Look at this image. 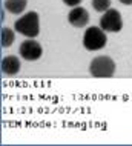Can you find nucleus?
Wrapping results in <instances>:
<instances>
[{"label": "nucleus", "mask_w": 132, "mask_h": 146, "mask_svg": "<svg viewBox=\"0 0 132 146\" xmlns=\"http://www.w3.org/2000/svg\"><path fill=\"white\" fill-rule=\"evenodd\" d=\"M68 22L74 26V28H83L89 23V13L86 8L83 6H74L71 13L68 14Z\"/></svg>", "instance_id": "obj_6"}, {"label": "nucleus", "mask_w": 132, "mask_h": 146, "mask_svg": "<svg viewBox=\"0 0 132 146\" xmlns=\"http://www.w3.org/2000/svg\"><path fill=\"white\" fill-rule=\"evenodd\" d=\"M100 26L106 33H120L123 29V19L120 11L115 8H109L107 11H105L100 17Z\"/></svg>", "instance_id": "obj_4"}, {"label": "nucleus", "mask_w": 132, "mask_h": 146, "mask_svg": "<svg viewBox=\"0 0 132 146\" xmlns=\"http://www.w3.org/2000/svg\"><path fill=\"white\" fill-rule=\"evenodd\" d=\"M14 29L19 34L25 35L28 38H35L40 34V17L38 13L35 11H29V13L20 15L14 23Z\"/></svg>", "instance_id": "obj_1"}, {"label": "nucleus", "mask_w": 132, "mask_h": 146, "mask_svg": "<svg viewBox=\"0 0 132 146\" xmlns=\"http://www.w3.org/2000/svg\"><path fill=\"white\" fill-rule=\"evenodd\" d=\"M89 72L97 78H109L115 74V62L109 56H97L89 63Z\"/></svg>", "instance_id": "obj_2"}, {"label": "nucleus", "mask_w": 132, "mask_h": 146, "mask_svg": "<svg viewBox=\"0 0 132 146\" xmlns=\"http://www.w3.org/2000/svg\"><path fill=\"white\" fill-rule=\"evenodd\" d=\"M14 38H15L14 29L6 28V26L2 28V31H0V42H2L3 48H9V46L14 43Z\"/></svg>", "instance_id": "obj_9"}, {"label": "nucleus", "mask_w": 132, "mask_h": 146, "mask_svg": "<svg viewBox=\"0 0 132 146\" xmlns=\"http://www.w3.org/2000/svg\"><path fill=\"white\" fill-rule=\"evenodd\" d=\"M19 52H20V56H22V58H25V60L35 62V60H38V58L42 57L43 48L37 40L28 38V40L22 42V45H20V48H19Z\"/></svg>", "instance_id": "obj_5"}, {"label": "nucleus", "mask_w": 132, "mask_h": 146, "mask_svg": "<svg viewBox=\"0 0 132 146\" xmlns=\"http://www.w3.org/2000/svg\"><path fill=\"white\" fill-rule=\"evenodd\" d=\"M107 43L106 31L101 26H89L83 34V46L88 51H98L103 49Z\"/></svg>", "instance_id": "obj_3"}, {"label": "nucleus", "mask_w": 132, "mask_h": 146, "mask_svg": "<svg viewBox=\"0 0 132 146\" xmlns=\"http://www.w3.org/2000/svg\"><path fill=\"white\" fill-rule=\"evenodd\" d=\"M92 8L98 13H105L111 8V0H92Z\"/></svg>", "instance_id": "obj_10"}, {"label": "nucleus", "mask_w": 132, "mask_h": 146, "mask_svg": "<svg viewBox=\"0 0 132 146\" xmlns=\"http://www.w3.org/2000/svg\"><path fill=\"white\" fill-rule=\"evenodd\" d=\"M82 2H83V0H63V3H65L66 6H71V8H74V6H78Z\"/></svg>", "instance_id": "obj_11"}, {"label": "nucleus", "mask_w": 132, "mask_h": 146, "mask_svg": "<svg viewBox=\"0 0 132 146\" xmlns=\"http://www.w3.org/2000/svg\"><path fill=\"white\" fill-rule=\"evenodd\" d=\"M28 6V0H5L3 8L11 14H22Z\"/></svg>", "instance_id": "obj_8"}, {"label": "nucleus", "mask_w": 132, "mask_h": 146, "mask_svg": "<svg viewBox=\"0 0 132 146\" xmlns=\"http://www.w3.org/2000/svg\"><path fill=\"white\" fill-rule=\"evenodd\" d=\"M20 58L17 56H6L2 58V72L5 76H15L20 72Z\"/></svg>", "instance_id": "obj_7"}, {"label": "nucleus", "mask_w": 132, "mask_h": 146, "mask_svg": "<svg viewBox=\"0 0 132 146\" xmlns=\"http://www.w3.org/2000/svg\"><path fill=\"white\" fill-rule=\"evenodd\" d=\"M120 2H121L123 5H126V6H132V0H120Z\"/></svg>", "instance_id": "obj_12"}]
</instances>
